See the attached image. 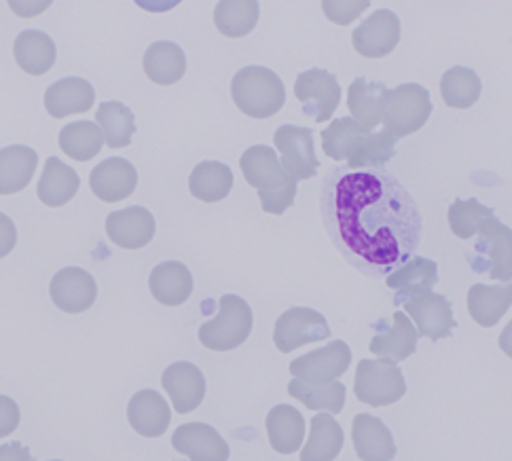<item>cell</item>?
<instances>
[{
  "instance_id": "7a4b0ae2",
  "label": "cell",
  "mask_w": 512,
  "mask_h": 461,
  "mask_svg": "<svg viewBox=\"0 0 512 461\" xmlns=\"http://www.w3.org/2000/svg\"><path fill=\"white\" fill-rule=\"evenodd\" d=\"M240 168L250 187L259 191L261 206L267 214L282 216L295 204L297 180L284 170L271 146H250L240 159Z\"/></svg>"
},
{
  "instance_id": "484cf974",
  "label": "cell",
  "mask_w": 512,
  "mask_h": 461,
  "mask_svg": "<svg viewBox=\"0 0 512 461\" xmlns=\"http://www.w3.org/2000/svg\"><path fill=\"white\" fill-rule=\"evenodd\" d=\"M81 189L79 174L70 168V165L62 163L58 157H49L45 163L43 176L39 180V193L41 204L47 208H62L68 201L75 199V195Z\"/></svg>"
},
{
  "instance_id": "d6986e66",
  "label": "cell",
  "mask_w": 512,
  "mask_h": 461,
  "mask_svg": "<svg viewBox=\"0 0 512 461\" xmlns=\"http://www.w3.org/2000/svg\"><path fill=\"white\" fill-rule=\"evenodd\" d=\"M96 91L89 81L79 77L60 79L45 91V108L53 119H66L70 115L87 113L94 108Z\"/></svg>"
},
{
  "instance_id": "f546056e",
  "label": "cell",
  "mask_w": 512,
  "mask_h": 461,
  "mask_svg": "<svg viewBox=\"0 0 512 461\" xmlns=\"http://www.w3.org/2000/svg\"><path fill=\"white\" fill-rule=\"evenodd\" d=\"M39 165V155L24 144H13L0 151V195L24 191Z\"/></svg>"
},
{
  "instance_id": "4316f807",
  "label": "cell",
  "mask_w": 512,
  "mask_h": 461,
  "mask_svg": "<svg viewBox=\"0 0 512 461\" xmlns=\"http://www.w3.org/2000/svg\"><path fill=\"white\" fill-rule=\"evenodd\" d=\"M417 330L405 311H396L392 316V328L386 333L373 337L369 349L371 354L379 356V360L402 362L415 354L417 349Z\"/></svg>"
},
{
  "instance_id": "74e56055",
  "label": "cell",
  "mask_w": 512,
  "mask_h": 461,
  "mask_svg": "<svg viewBox=\"0 0 512 461\" xmlns=\"http://www.w3.org/2000/svg\"><path fill=\"white\" fill-rule=\"evenodd\" d=\"M481 91L483 83L477 72L464 66L449 68L441 79V96L449 108L466 110L474 106L481 98Z\"/></svg>"
},
{
  "instance_id": "bcb514c9",
  "label": "cell",
  "mask_w": 512,
  "mask_h": 461,
  "mask_svg": "<svg viewBox=\"0 0 512 461\" xmlns=\"http://www.w3.org/2000/svg\"><path fill=\"white\" fill-rule=\"evenodd\" d=\"M500 349L512 360V320H510L508 326L502 330V335H500Z\"/></svg>"
},
{
  "instance_id": "44dd1931",
  "label": "cell",
  "mask_w": 512,
  "mask_h": 461,
  "mask_svg": "<svg viewBox=\"0 0 512 461\" xmlns=\"http://www.w3.org/2000/svg\"><path fill=\"white\" fill-rule=\"evenodd\" d=\"M396 140L388 132H367L362 129L345 149L343 161L352 172L381 170L396 155Z\"/></svg>"
},
{
  "instance_id": "ffe728a7",
  "label": "cell",
  "mask_w": 512,
  "mask_h": 461,
  "mask_svg": "<svg viewBox=\"0 0 512 461\" xmlns=\"http://www.w3.org/2000/svg\"><path fill=\"white\" fill-rule=\"evenodd\" d=\"M127 419L132 430L146 438H159L166 434L172 421V411L163 396L155 390H140L127 404Z\"/></svg>"
},
{
  "instance_id": "603a6c76",
  "label": "cell",
  "mask_w": 512,
  "mask_h": 461,
  "mask_svg": "<svg viewBox=\"0 0 512 461\" xmlns=\"http://www.w3.org/2000/svg\"><path fill=\"white\" fill-rule=\"evenodd\" d=\"M149 288L155 301H159L161 305L178 307L182 303H187L193 294V275L178 261L159 263L151 271Z\"/></svg>"
},
{
  "instance_id": "6da1fadb",
  "label": "cell",
  "mask_w": 512,
  "mask_h": 461,
  "mask_svg": "<svg viewBox=\"0 0 512 461\" xmlns=\"http://www.w3.org/2000/svg\"><path fill=\"white\" fill-rule=\"evenodd\" d=\"M326 233L343 258L369 278L409 263L422 242V212L388 170L335 168L322 182Z\"/></svg>"
},
{
  "instance_id": "4fadbf2b",
  "label": "cell",
  "mask_w": 512,
  "mask_h": 461,
  "mask_svg": "<svg viewBox=\"0 0 512 461\" xmlns=\"http://www.w3.org/2000/svg\"><path fill=\"white\" fill-rule=\"evenodd\" d=\"M405 311L413 318L417 335L430 339L432 343L451 337L453 328L457 326L451 303L443 294H419V297H413L405 303Z\"/></svg>"
},
{
  "instance_id": "b9f144b4",
  "label": "cell",
  "mask_w": 512,
  "mask_h": 461,
  "mask_svg": "<svg viewBox=\"0 0 512 461\" xmlns=\"http://www.w3.org/2000/svg\"><path fill=\"white\" fill-rule=\"evenodd\" d=\"M371 7L369 0H324L322 11L337 26L352 24L356 17Z\"/></svg>"
},
{
  "instance_id": "5bb4252c",
  "label": "cell",
  "mask_w": 512,
  "mask_h": 461,
  "mask_svg": "<svg viewBox=\"0 0 512 461\" xmlns=\"http://www.w3.org/2000/svg\"><path fill=\"white\" fill-rule=\"evenodd\" d=\"M51 301L64 313H83L98 299V284L81 267H66L53 275Z\"/></svg>"
},
{
  "instance_id": "7bdbcfd3",
  "label": "cell",
  "mask_w": 512,
  "mask_h": 461,
  "mask_svg": "<svg viewBox=\"0 0 512 461\" xmlns=\"http://www.w3.org/2000/svg\"><path fill=\"white\" fill-rule=\"evenodd\" d=\"M20 407L17 402L9 396H0V438H7L9 434H13L20 426Z\"/></svg>"
},
{
  "instance_id": "1f68e13d",
  "label": "cell",
  "mask_w": 512,
  "mask_h": 461,
  "mask_svg": "<svg viewBox=\"0 0 512 461\" xmlns=\"http://www.w3.org/2000/svg\"><path fill=\"white\" fill-rule=\"evenodd\" d=\"M343 430L331 413H318L312 419L301 461H335L343 449Z\"/></svg>"
},
{
  "instance_id": "60d3db41",
  "label": "cell",
  "mask_w": 512,
  "mask_h": 461,
  "mask_svg": "<svg viewBox=\"0 0 512 461\" xmlns=\"http://www.w3.org/2000/svg\"><path fill=\"white\" fill-rule=\"evenodd\" d=\"M362 129L364 127H360L352 117L335 119L320 134L322 136V149H324V153L331 157V159H335V161H343L345 149H347V146H350L354 136L358 132H362Z\"/></svg>"
},
{
  "instance_id": "ee69618b",
  "label": "cell",
  "mask_w": 512,
  "mask_h": 461,
  "mask_svg": "<svg viewBox=\"0 0 512 461\" xmlns=\"http://www.w3.org/2000/svg\"><path fill=\"white\" fill-rule=\"evenodd\" d=\"M17 244V229L13 225V220L0 212V258H5L13 252Z\"/></svg>"
},
{
  "instance_id": "d4e9b609",
  "label": "cell",
  "mask_w": 512,
  "mask_h": 461,
  "mask_svg": "<svg viewBox=\"0 0 512 461\" xmlns=\"http://www.w3.org/2000/svg\"><path fill=\"white\" fill-rule=\"evenodd\" d=\"M265 428L269 436V445L280 455H292L303 447L305 419L295 407H290V404H278V407H273L267 413Z\"/></svg>"
},
{
  "instance_id": "7c38bea8",
  "label": "cell",
  "mask_w": 512,
  "mask_h": 461,
  "mask_svg": "<svg viewBox=\"0 0 512 461\" xmlns=\"http://www.w3.org/2000/svg\"><path fill=\"white\" fill-rule=\"evenodd\" d=\"M352 43L358 55L379 60L390 55L400 43V20L390 9L375 11L352 34Z\"/></svg>"
},
{
  "instance_id": "8992f818",
  "label": "cell",
  "mask_w": 512,
  "mask_h": 461,
  "mask_svg": "<svg viewBox=\"0 0 512 461\" xmlns=\"http://www.w3.org/2000/svg\"><path fill=\"white\" fill-rule=\"evenodd\" d=\"M407 392L405 375L390 360H360L356 368L354 394L369 407H390Z\"/></svg>"
},
{
  "instance_id": "83f0119b",
  "label": "cell",
  "mask_w": 512,
  "mask_h": 461,
  "mask_svg": "<svg viewBox=\"0 0 512 461\" xmlns=\"http://www.w3.org/2000/svg\"><path fill=\"white\" fill-rule=\"evenodd\" d=\"M512 305V280L502 286L474 284L468 290L470 318L483 328L496 326Z\"/></svg>"
},
{
  "instance_id": "5b68a950",
  "label": "cell",
  "mask_w": 512,
  "mask_h": 461,
  "mask_svg": "<svg viewBox=\"0 0 512 461\" xmlns=\"http://www.w3.org/2000/svg\"><path fill=\"white\" fill-rule=\"evenodd\" d=\"M252 322V309L242 297L223 294L218 301L216 318L201 324L199 341L212 352H231L246 343L252 333Z\"/></svg>"
},
{
  "instance_id": "277c9868",
  "label": "cell",
  "mask_w": 512,
  "mask_h": 461,
  "mask_svg": "<svg viewBox=\"0 0 512 461\" xmlns=\"http://www.w3.org/2000/svg\"><path fill=\"white\" fill-rule=\"evenodd\" d=\"M432 108L430 91L426 87L417 83L398 85L396 89H388L386 100H383L381 123L394 140L405 138L428 123Z\"/></svg>"
},
{
  "instance_id": "3957f363",
  "label": "cell",
  "mask_w": 512,
  "mask_h": 461,
  "mask_svg": "<svg viewBox=\"0 0 512 461\" xmlns=\"http://www.w3.org/2000/svg\"><path fill=\"white\" fill-rule=\"evenodd\" d=\"M231 98L244 115L269 119L286 104V89L276 72L263 66H246L231 81Z\"/></svg>"
},
{
  "instance_id": "f35d334b",
  "label": "cell",
  "mask_w": 512,
  "mask_h": 461,
  "mask_svg": "<svg viewBox=\"0 0 512 461\" xmlns=\"http://www.w3.org/2000/svg\"><path fill=\"white\" fill-rule=\"evenodd\" d=\"M288 394L303 402L309 411H326L341 413L345 407L347 390L341 381H333L328 385H309L305 381L292 379L288 383Z\"/></svg>"
},
{
  "instance_id": "d590c367",
  "label": "cell",
  "mask_w": 512,
  "mask_h": 461,
  "mask_svg": "<svg viewBox=\"0 0 512 461\" xmlns=\"http://www.w3.org/2000/svg\"><path fill=\"white\" fill-rule=\"evenodd\" d=\"M96 123L102 129L104 142L111 149H125L136 134V117L132 108H127L121 102H102L98 106Z\"/></svg>"
},
{
  "instance_id": "7dc6e473",
  "label": "cell",
  "mask_w": 512,
  "mask_h": 461,
  "mask_svg": "<svg viewBox=\"0 0 512 461\" xmlns=\"http://www.w3.org/2000/svg\"><path fill=\"white\" fill-rule=\"evenodd\" d=\"M53 461H62V459H53Z\"/></svg>"
},
{
  "instance_id": "4dcf8cb0",
  "label": "cell",
  "mask_w": 512,
  "mask_h": 461,
  "mask_svg": "<svg viewBox=\"0 0 512 461\" xmlns=\"http://www.w3.org/2000/svg\"><path fill=\"white\" fill-rule=\"evenodd\" d=\"M144 75L157 85H174L187 72V55L176 43L157 41L144 53Z\"/></svg>"
},
{
  "instance_id": "8d00e7d4",
  "label": "cell",
  "mask_w": 512,
  "mask_h": 461,
  "mask_svg": "<svg viewBox=\"0 0 512 461\" xmlns=\"http://www.w3.org/2000/svg\"><path fill=\"white\" fill-rule=\"evenodd\" d=\"M60 149L66 157L75 161H89L98 157L104 146V136L98 123L94 121H77L62 127L58 138Z\"/></svg>"
},
{
  "instance_id": "e0dca14e",
  "label": "cell",
  "mask_w": 512,
  "mask_h": 461,
  "mask_svg": "<svg viewBox=\"0 0 512 461\" xmlns=\"http://www.w3.org/2000/svg\"><path fill=\"white\" fill-rule=\"evenodd\" d=\"M89 187L100 201L117 204L130 197L138 187V172L134 165L123 157H111L98 163V168L91 170Z\"/></svg>"
},
{
  "instance_id": "2e32d148",
  "label": "cell",
  "mask_w": 512,
  "mask_h": 461,
  "mask_svg": "<svg viewBox=\"0 0 512 461\" xmlns=\"http://www.w3.org/2000/svg\"><path fill=\"white\" fill-rule=\"evenodd\" d=\"M157 231L155 216L142 208L132 206L117 210L106 218V235L111 242L125 250H140L153 242Z\"/></svg>"
},
{
  "instance_id": "ab89813d",
  "label": "cell",
  "mask_w": 512,
  "mask_h": 461,
  "mask_svg": "<svg viewBox=\"0 0 512 461\" xmlns=\"http://www.w3.org/2000/svg\"><path fill=\"white\" fill-rule=\"evenodd\" d=\"M447 218H449V227H451V233L455 237L460 239H470L474 235H479L481 229L489 223L491 218H496V212H493L491 208L483 206L479 199H455L449 212H447Z\"/></svg>"
},
{
  "instance_id": "e575fe53",
  "label": "cell",
  "mask_w": 512,
  "mask_h": 461,
  "mask_svg": "<svg viewBox=\"0 0 512 461\" xmlns=\"http://www.w3.org/2000/svg\"><path fill=\"white\" fill-rule=\"evenodd\" d=\"M259 13L261 7L256 0H221L214 9V24L229 39H242L254 30Z\"/></svg>"
},
{
  "instance_id": "8fae6325",
  "label": "cell",
  "mask_w": 512,
  "mask_h": 461,
  "mask_svg": "<svg viewBox=\"0 0 512 461\" xmlns=\"http://www.w3.org/2000/svg\"><path fill=\"white\" fill-rule=\"evenodd\" d=\"M276 149L282 155L284 170L299 180H309L318 174L320 161L314 149V132L309 127L280 125L273 134Z\"/></svg>"
},
{
  "instance_id": "ac0fdd59",
  "label": "cell",
  "mask_w": 512,
  "mask_h": 461,
  "mask_svg": "<svg viewBox=\"0 0 512 461\" xmlns=\"http://www.w3.org/2000/svg\"><path fill=\"white\" fill-rule=\"evenodd\" d=\"M172 447L191 461H229L231 449L225 438L208 423H185L172 436Z\"/></svg>"
},
{
  "instance_id": "30bf717a",
  "label": "cell",
  "mask_w": 512,
  "mask_h": 461,
  "mask_svg": "<svg viewBox=\"0 0 512 461\" xmlns=\"http://www.w3.org/2000/svg\"><path fill=\"white\" fill-rule=\"evenodd\" d=\"M295 96L303 106V113L316 123H326L335 115L341 102V87L337 77L328 70H305L295 81Z\"/></svg>"
},
{
  "instance_id": "9c48e42d",
  "label": "cell",
  "mask_w": 512,
  "mask_h": 461,
  "mask_svg": "<svg viewBox=\"0 0 512 461\" xmlns=\"http://www.w3.org/2000/svg\"><path fill=\"white\" fill-rule=\"evenodd\" d=\"M331 337L326 318L309 307H292L284 311L273 328V343L282 354L295 352L297 347L320 343Z\"/></svg>"
},
{
  "instance_id": "9a60e30c",
  "label": "cell",
  "mask_w": 512,
  "mask_h": 461,
  "mask_svg": "<svg viewBox=\"0 0 512 461\" xmlns=\"http://www.w3.org/2000/svg\"><path fill=\"white\" fill-rule=\"evenodd\" d=\"M161 385L180 415L193 413L206 396V377L191 362L170 364L161 375Z\"/></svg>"
},
{
  "instance_id": "52a82bcc",
  "label": "cell",
  "mask_w": 512,
  "mask_h": 461,
  "mask_svg": "<svg viewBox=\"0 0 512 461\" xmlns=\"http://www.w3.org/2000/svg\"><path fill=\"white\" fill-rule=\"evenodd\" d=\"M468 261L472 271L487 273L493 282L512 280V229L498 218H491L481 229L477 244L472 246Z\"/></svg>"
},
{
  "instance_id": "f6af8a7d",
  "label": "cell",
  "mask_w": 512,
  "mask_h": 461,
  "mask_svg": "<svg viewBox=\"0 0 512 461\" xmlns=\"http://www.w3.org/2000/svg\"><path fill=\"white\" fill-rule=\"evenodd\" d=\"M0 461H34V457L22 442H11V445H0Z\"/></svg>"
},
{
  "instance_id": "7402d4cb",
  "label": "cell",
  "mask_w": 512,
  "mask_h": 461,
  "mask_svg": "<svg viewBox=\"0 0 512 461\" xmlns=\"http://www.w3.org/2000/svg\"><path fill=\"white\" fill-rule=\"evenodd\" d=\"M352 440L356 455L362 461H392L396 457V445L392 432L381 419L360 413L352 423Z\"/></svg>"
},
{
  "instance_id": "ba28073f",
  "label": "cell",
  "mask_w": 512,
  "mask_h": 461,
  "mask_svg": "<svg viewBox=\"0 0 512 461\" xmlns=\"http://www.w3.org/2000/svg\"><path fill=\"white\" fill-rule=\"evenodd\" d=\"M352 364V349L345 341H331L290 362V375L309 385H328L339 381Z\"/></svg>"
},
{
  "instance_id": "836d02e7",
  "label": "cell",
  "mask_w": 512,
  "mask_h": 461,
  "mask_svg": "<svg viewBox=\"0 0 512 461\" xmlns=\"http://www.w3.org/2000/svg\"><path fill=\"white\" fill-rule=\"evenodd\" d=\"M386 284L388 288L413 299L419 297V294L432 292V288L438 284V267L424 256H413L409 263L390 273Z\"/></svg>"
},
{
  "instance_id": "cb8c5ba5",
  "label": "cell",
  "mask_w": 512,
  "mask_h": 461,
  "mask_svg": "<svg viewBox=\"0 0 512 461\" xmlns=\"http://www.w3.org/2000/svg\"><path fill=\"white\" fill-rule=\"evenodd\" d=\"M15 62L32 77L47 75L56 64L58 49L49 34L41 30H24L13 45Z\"/></svg>"
},
{
  "instance_id": "d6a6232c",
  "label": "cell",
  "mask_w": 512,
  "mask_h": 461,
  "mask_svg": "<svg viewBox=\"0 0 512 461\" xmlns=\"http://www.w3.org/2000/svg\"><path fill=\"white\" fill-rule=\"evenodd\" d=\"M233 189V172L221 161H201L189 176V191L195 199L216 204Z\"/></svg>"
},
{
  "instance_id": "f1b7e54d",
  "label": "cell",
  "mask_w": 512,
  "mask_h": 461,
  "mask_svg": "<svg viewBox=\"0 0 512 461\" xmlns=\"http://www.w3.org/2000/svg\"><path fill=\"white\" fill-rule=\"evenodd\" d=\"M388 87L377 81L369 79H356L350 89H347V106H350L352 119L367 129V132H373V129L381 123L383 117V100H386Z\"/></svg>"
}]
</instances>
